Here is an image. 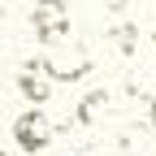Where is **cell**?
Here are the masks:
<instances>
[{"label": "cell", "mask_w": 156, "mask_h": 156, "mask_svg": "<svg viewBox=\"0 0 156 156\" xmlns=\"http://www.w3.org/2000/svg\"><path fill=\"white\" fill-rule=\"evenodd\" d=\"M39 65H44L48 83H78V78L91 69V56H87L83 44H65V39H56V44H44Z\"/></svg>", "instance_id": "obj_1"}, {"label": "cell", "mask_w": 156, "mask_h": 156, "mask_svg": "<svg viewBox=\"0 0 156 156\" xmlns=\"http://www.w3.org/2000/svg\"><path fill=\"white\" fill-rule=\"evenodd\" d=\"M52 134H56V126H52V117H48L44 108H26V113H17V117H13V143L22 147L26 156L48 152Z\"/></svg>", "instance_id": "obj_2"}, {"label": "cell", "mask_w": 156, "mask_h": 156, "mask_svg": "<svg viewBox=\"0 0 156 156\" xmlns=\"http://www.w3.org/2000/svg\"><path fill=\"white\" fill-rule=\"evenodd\" d=\"M30 22H35V30H39L44 44H56V39H65V30H69V5L65 0H35Z\"/></svg>", "instance_id": "obj_3"}, {"label": "cell", "mask_w": 156, "mask_h": 156, "mask_svg": "<svg viewBox=\"0 0 156 156\" xmlns=\"http://www.w3.org/2000/svg\"><path fill=\"white\" fill-rule=\"evenodd\" d=\"M17 91H22V100L30 108H44L52 100V83H48V74L39 61H22V69H17Z\"/></svg>", "instance_id": "obj_4"}, {"label": "cell", "mask_w": 156, "mask_h": 156, "mask_svg": "<svg viewBox=\"0 0 156 156\" xmlns=\"http://www.w3.org/2000/svg\"><path fill=\"white\" fill-rule=\"evenodd\" d=\"M104 108H108V91L100 87V91H91L87 100H83V108H78V122H87V126H91V122H95V117H100Z\"/></svg>", "instance_id": "obj_5"}, {"label": "cell", "mask_w": 156, "mask_h": 156, "mask_svg": "<svg viewBox=\"0 0 156 156\" xmlns=\"http://www.w3.org/2000/svg\"><path fill=\"white\" fill-rule=\"evenodd\" d=\"M117 48H122V52L134 48V26H117Z\"/></svg>", "instance_id": "obj_6"}, {"label": "cell", "mask_w": 156, "mask_h": 156, "mask_svg": "<svg viewBox=\"0 0 156 156\" xmlns=\"http://www.w3.org/2000/svg\"><path fill=\"white\" fill-rule=\"evenodd\" d=\"M74 156H104V147H95V143H91V147H78Z\"/></svg>", "instance_id": "obj_7"}, {"label": "cell", "mask_w": 156, "mask_h": 156, "mask_svg": "<svg viewBox=\"0 0 156 156\" xmlns=\"http://www.w3.org/2000/svg\"><path fill=\"white\" fill-rule=\"evenodd\" d=\"M147 126H156V91H152V100H147Z\"/></svg>", "instance_id": "obj_8"}, {"label": "cell", "mask_w": 156, "mask_h": 156, "mask_svg": "<svg viewBox=\"0 0 156 156\" xmlns=\"http://www.w3.org/2000/svg\"><path fill=\"white\" fill-rule=\"evenodd\" d=\"M152 44H156V30H152Z\"/></svg>", "instance_id": "obj_9"}, {"label": "cell", "mask_w": 156, "mask_h": 156, "mask_svg": "<svg viewBox=\"0 0 156 156\" xmlns=\"http://www.w3.org/2000/svg\"><path fill=\"white\" fill-rule=\"evenodd\" d=\"M0 17H5V13H0Z\"/></svg>", "instance_id": "obj_10"}, {"label": "cell", "mask_w": 156, "mask_h": 156, "mask_svg": "<svg viewBox=\"0 0 156 156\" xmlns=\"http://www.w3.org/2000/svg\"><path fill=\"white\" fill-rule=\"evenodd\" d=\"M0 156H5V152H0Z\"/></svg>", "instance_id": "obj_11"}]
</instances>
